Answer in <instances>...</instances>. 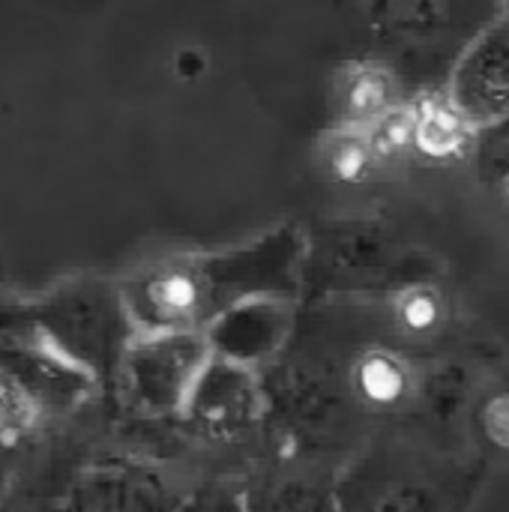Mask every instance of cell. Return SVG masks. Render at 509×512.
I'll return each mask as SVG.
<instances>
[{
  "label": "cell",
  "mask_w": 509,
  "mask_h": 512,
  "mask_svg": "<svg viewBox=\"0 0 509 512\" xmlns=\"http://www.w3.org/2000/svg\"><path fill=\"white\" fill-rule=\"evenodd\" d=\"M276 249L255 243L153 261L120 282L129 315L138 330H204L228 306L264 294Z\"/></svg>",
  "instance_id": "1"
},
{
  "label": "cell",
  "mask_w": 509,
  "mask_h": 512,
  "mask_svg": "<svg viewBox=\"0 0 509 512\" xmlns=\"http://www.w3.org/2000/svg\"><path fill=\"white\" fill-rule=\"evenodd\" d=\"M0 312L48 339L99 384L114 381L123 351L138 330L120 282L102 276L63 279L33 300L0 306Z\"/></svg>",
  "instance_id": "2"
},
{
  "label": "cell",
  "mask_w": 509,
  "mask_h": 512,
  "mask_svg": "<svg viewBox=\"0 0 509 512\" xmlns=\"http://www.w3.org/2000/svg\"><path fill=\"white\" fill-rule=\"evenodd\" d=\"M360 390L372 399V402H396L402 387H405V378H402V369L387 360V357H369L363 366H360Z\"/></svg>",
  "instance_id": "9"
},
{
  "label": "cell",
  "mask_w": 509,
  "mask_h": 512,
  "mask_svg": "<svg viewBox=\"0 0 509 512\" xmlns=\"http://www.w3.org/2000/svg\"><path fill=\"white\" fill-rule=\"evenodd\" d=\"M9 450H12V441H6V438L0 435V498H3V492H6L9 477H12V468H15Z\"/></svg>",
  "instance_id": "13"
},
{
  "label": "cell",
  "mask_w": 509,
  "mask_h": 512,
  "mask_svg": "<svg viewBox=\"0 0 509 512\" xmlns=\"http://www.w3.org/2000/svg\"><path fill=\"white\" fill-rule=\"evenodd\" d=\"M393 96L390 78L378 69H357L345 84V108L357 120H378Z\"/></svg>",
  "instance_id": "8"
},
{
  "label": "cell",
  "mask_w": 509,
  "mask_h": 512,
  "mask_svg": "<svg viewBox=\"0 0 509 512\" xmlns=\"http://www.w3.org/2000/svg\"><path fill=\"white\" fill-rule=\"evenodd\" d=\"M489 435L498 444H507L509 447V396L492 402V408H489Z\"/></svg>",
  "instance_id": "12"
},
{
  "label": "cell",
  "mask_w": 509,
  "mask_h": 512,
  "mask_svg": "<svg viewBox=\"0 0 509 512\" xmlns=\"http://www.w3.org/2000/svg\"><path fill=\"white\" fill-rule=\"evenodd\" d=\"M180 504L162 471L126 459L84 468L63 501L72 510H168Z\"/></svg>",
  "instance_id": "4"
},
{
  "label": "cell",
  "mask_w": 509,
  "mask_h": 512,
  "mask_svg": "<svg viewBox=\"0 0 509 512\" xmlns=\"http://www.w3.org/2000/svg\"><path fill=\"white\" fill-rule=\"evenodd\" d=\"M402 321L408 324V327H414V330H429L435 321H438V300L432 297V294H411V297H405V303H402Z\"/></svg>",
  "instance_id": "11"
},
{
  "label": "cell",
  "mask_w": 509,
  "mask_h": 512,
  "mask_svg": "<svg viewBox=\"0 0 509 512\" xmlns=\"http://www.w3.org/2000/svg\"><path fill=\"white\" fill-rule=\"evenodd\" d=\"M210 357L204 330H135L114 384L141 417H183Z\"/></svg>",
  "instance_id": "3"
},
{
  "label": "cell",
  "mask_w": 509,
  "mask_h": 512,
  "mask_svg": "<svg viewBox=\"0 0 509 512\" xmlns=\"http://www.w3.org/2000/svg\"><path fill=\"white\" fill-rule=\"evenodd\" d=\"M279 327H282L279 309L270 300H264V294H258L219 312L204 327V336L213 357L246 369L261 357H267V351L279 339Z\"/></svg>",
  "instance_id": "5"
},
{
  "label": "cell",
  "mask_w": 509,
  "mask_h": 512,
  "mask_svg": "<svg viewBox=\"0 0 509 512\" xmlns=\"http://www.w3.org/2000/svg\"><path fill=\"white\" fill-rule=\"evenodd\" d=\"M450 3L447 0H378L375 24L381 36L393 39H423L435 36L447 21Z\"/></svg>",
  "instance_id": "6"
},
{
  "label": "cell",
  "mask_w": 509,
  "mask_h": 512,
  "mask_svg": "<svg viewBox=\"0 0 509 512\" xmlns=\"http://www.w3.org/2000/svg\"><path fill=\"white\" fill-rule=\"evenodd\" d=\"M414 144L429 156H447L462 144V120L441 102H426L414 120Z\"/></svg>",
  "instance_id": "7"
},
{
  "label": "cell",
  "mask_w": 509,
  "mask_h": 512,
  "mask_svg": "<svg viewBox=\"0 0 509 512\" xmlns=\"http://www.w3.org/2000/svg\"><path fill=\"white\" fill-rule=\"evenodd\" d=\"M375 159V150L369 141H360V138H339L333 147H330V168L336 177L342 180H360L369 165Z\"/></svg>",
  "instance_id": "10"
}]
</instances>
